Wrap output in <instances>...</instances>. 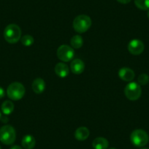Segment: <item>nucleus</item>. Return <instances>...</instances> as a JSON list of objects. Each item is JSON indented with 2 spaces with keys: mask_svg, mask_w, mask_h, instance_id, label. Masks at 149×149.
<instances>
[{
  "mask_svg": "<svg viewBox=\"0 0 149 149\" xmlns=\"http://www.w3.org/2000/svg\"><path fill=\"white\" fill-rule=\"evenodd\" d=\"M4 37L9 43H16L21 38V28L16 24H9L4 30Z\"/></svg>",
  "mask_w": 149,
  "mask_h": 149,
  "instance_id": "1",
  "label": "nucleus"
},
{
  "mask_svg": "<svg viewBox=\"0 0 149 149\" xmlns=\"http://www.w3.org/2000/svg\"><path fill=\"white\" fill-rule=\"evenodd\" d=\"M92 21L91 18L86 15H78L73 21L72 26L78 33H84L88 31L91 26Z\"/></svg>",
  "mask_w": 149,
  "mask_h": 149,
  "instance_id": "2",
  "label": "nucleus"
},
{
  "mask_svg": "<svg viewBox=\"0 0 149 149\" xmlns=\"http://www.w3.org/2000/svg\"><path fill=\"white\" fill-rule=\"evenodd\" d=\"M26 89L22 84L14 82L10 84L7 89V94L10 100L18 101L21 100L25 94Z\"/></svg>",
  "mask_w": 149,
  "mask_h": 149,
  "instance_id": "3",
  "label": "nucleus"
},
{
  "mask_svg": "<svg viewBox=\"0 0 149 149\" xmlns=\"http://www.w3.org/2000/svg\"><path fill=\"white\" fill-rule=\"evenodd\" d=\"M16 139V132L12 126L5 125L0 128V141L5 145H12Z\"/></svg>",
  "mask_w": 149,
  "mask_h": 149,
  "instance_id": "4",
  "label": "nucleus"
},
{
  "mask_svg": "<svg viewBox=\"0 0 149 149\" xmlns=\"http://www.w3.org/2000/svg\"><path fill=\"white\" fill-rule=\"evenodd\" d=\"M130 140L136 147L143 148L148 144L149 136L146 131L143 130H135L131 133Z\"/></svg>",
  "mask_w": 149,
  "mask_h": 149,
  "instance_id": "5",
  "label": "nucleus"
},
{
  "mask_svg": "<svg viewBox=\"0 0 149 149\" xmlns=\"http://www.w3.org/2000/svg\"><path fill=\"white\" fill-rule=\"evenodd\" d=\"M124 94L128 100L132 101L137 100L142 94V89L137 83L130 82L124 88Z\"/></svg>",
  "mask_w": 149,
  "mask_h": 149,
  "instance_id": "6",
  "label": "nucleus"
},
{
  "mask_svg": "<svg viewBox=\"0 0 149 149\" xmlns=\"http://www.w3.org/2000/svg\"><path fill=\"white\" fill-rule=\"evenodd\" d=\"M57 56L58 59L64 62L72 61L74 56V51L73 48L67 45H61L57 49Z\"/></svg>",
  "mask_w": 149,
  "mask_h": 149,
  "instance_id": "7",
  "label": "nucleus"
},
{
  "mask_svg": "<svg viewBox=\"0 0 149 149\" xmlns=\"http://www.w3.org/2000/svg\"><path fill=\"white\" fill-rule=\"evenodd\" d=\"M145 45L141 40L138 39H134L130 41L128 44V51L131 54L137 56L143 52Z\"/></svg>",
  "mask_w": 149,
  "mask_h": 149,
  "instance_id": "8",
  "label": "nucleus"
},
{
  "mask_svg": "<svg viewBox=\"0 0 149 149\" xmlns=\"http://www.w3.org/2000/svg\"><path fill=\"white\" fill-rule=\"evenodd\" d=\"M118 76L122 81L126 82H130L134 78V71L129 67H122L118 71Z\"/></svg>",
  "mask_w": 149,
  "mask_h": 149,
  "instance_id": "9",
  "label": "nucleus"
},
{
  "mask_svg": "<svg viewBox=\"0 0 149 149\" xmlns=\"http://www.w3.org/2000/svg\"><path fill=\"white\" fill-rule=\"evenodd\" d=\"M70 70L75 74H81L85 70V64L80 58H74L70 64Z\"/></svg>",
  "mask_w": 149,
  "mask_h": 149,
  "instance_id": "10",
  "label": "nucleus"
},
{
  "mask_svg": "<svg viewBox=\"0 0 149 149\" xmlns=\"http://www.w3.org/2000/svg\"><path fill=\"white\" fill-rule=\"evenodd\" d=\"M54 70H55V72L57 76L62 78L68 76L69 73H70L68 66L63 62H59L56 64Z\"/></svg>",
  "mask_w": 149,
  "mask_h": 149,
  "instance_id": "11",
  "label": "nucleus"
},
{
  "mask_svg": "<svg viewBox=\"0 0 149 149\" xmlns=\"http://www.w3.org/2000/svg\"><path fill=\"white\" fill-rule=\"evenodd\" d=\"M31 88L35 94H42L45 89V82L43 79L37 78L34 80L31 84Z\"/></svg>",
  "mask_w": 149,
  "mask_h": 149,
  "instance_id": "12",
  "label": "nucleus"
},
{
  "mask_svg": "<svg viewBox=\"0 0 149 149\" xmlns=\"http://www.w3.org/2000/svg\"><path fill=\"white\" fill-rule=\"evenodd\" d=\"M90 132L86 127H78L74 132V137L79 141H84L89 137Z\"/></svg>",
  "mask_w": 149,
  "mask_h": 149,
  "instance_id": "13",
  "label": "nucleus"
},
{
  "mask_svg": "<svg viewBox=\"0 0 149 149\" xmlns=\"http://www.w3.org/2000/svg\"><path fill=\"white\" fill-rule=\"evenodd\" d=\"M92 146L94 149H107L109 146V142L104 137H99L93 140Z\"/></svg>",
  "mask_w": 149,
  "mask_h": 149,
  "instance_id": "14",
  "label": "nucleus"
},
{
  "mask_svg": "<svg viewBox=\"0 0 149 149\" xmlns=\"http://www.w3.org/2000/svg\"><path fill=\"white\" fill-rule=\"evenodd\" d=\"M35 138L31 134L25 135L21 140L22 147L25 149H33L35 146Z\"/></svg>",
  "mask_w": 149,
  "mask_h": 149,
  "instance_id": "15",
  "label": "nucleus"
},
{
  "mask_svg": "<svg viewBox=\"0 0 149 149\" xmlns=\"http://www.w3.org/2000/svg\"><path fill=\"white\" fill-rule=\"evenodd\" d=\"M14 104L10 100H6L2 103V106H1V109L2 111L5 116H8L11 114L14 110Z\"/></svg>",
  "mask_w": 149,
  "mask_h": 149,
  "instance_id": "16",
  "label": "nucleus"
},
{
  "mask_svg": "<svg viewBox=\"0 0 149 149\" xmlns=\"http://www.w3.org/2000/svg\"><path fill=\"white\" fill-rule=\"evenodd\" d=\"M70 44H71L72 47L75 49H78L81 48L84 45V40L83 37L79 34L74 35L72 37L71 40H70Z\"/></svg>",
  "mask_w": 149,
  "mask_h": 149,
  "instance_id": "17",
  "label": "nucleus"
},
{
  "mask_svg": "<svg viewBox=\"0 0 149 149\" xmlns=\"http://www.w3.org/2000/svg\"><path fill=\"white\" fill-rule=\"evenodd\" d=\"M134 5L141 10H149V0H134Z\"/></svg>",
  "mask_w": 149,
  "mask_h": 149,
  "instance_id": "18",
  "label": "nucleus"
},
{
  "mask_svg": "<svg viewBox=\"0 0 149 149\" xmlns=\"http://www.w3.org/2000/svg\"><path fill=\"white\" fill-rule=\"evenodd\" d=\"M21 43L26 47H29L31 45H32V44L34 43V37L32 36L29 35V34H26V35H24L21 38Z\"/></svg>",
  "mask_w": 149,
  "mask_h": 149,
  "instance_id": "19",
  "label": "nucleus"
},
{
  "mask_svg": "<svg viewBox=\"0 0 149 149\" xmlns=\"http://www.w3.org/2000/svg\"><path fill=\"white\" fill-rule=\"evenodd\" d=\"M149 82V76L147 74H141L137 78V84L140 86H145Z\"/></svg>",
  "mask_w": 149,
  "mask_h": 149,
  "instance_id": "20",
  "label": "nucleus"
},
{
  "mask_svg": "<svg viewBox=\"0 0 149 149\" xmlns=\"http://www.w3.org/2000/svg\"><path fill=\"white\" fill-rule=\"evenodd\" d=\"M5 96V90L3 89V88L0 86V99L4 98V97Z\"/></svg>",
  "mask_w": 149,
  "mask_h": 149,
  "instance_id": "21",
  "label": "nucleus"
},
{
  "mask_svg": "<svg viewBox=\"0 0 149 149\" xmlns=\"http://www.w3.org/2000/svg\"><path fill=\"white\" fill-rule=\"evenodd\" d=\"M116 1L121 4H124V5H125V4H128L131 2V0H116Z\"/></svg>",
  "mask_w": 149,
  "mask_h": 149,
  "instance_id": "22",
  "label": "nucleus"
},
{
  "mask_svg": "<svg viewBox=\"0 0 149 149\" xmlns=\"http://www.w3.org/2000/svg\"><path fill=\"white\" fill-rule=\"evenodd\" d=\"M1 121H2L3 123H7L8 121V118L6 116H2V118H1Z\"/></svg>",
  "mask_w": 149,
  "mask_h": 149,
  "instance_id": "23",
  "label": "nucleus"
},
{
  "mask_svg": "<svg viewBox=\"0 0 149 149\" xmlns=\"http://www.w3.org/2000/svg\"><path fill=\"white\" fill-rule=\"evenodd\" d=\"M10 149H23V148L21 147V146L15 145V146H13L12 147L10 148Z\"/></svg>",
  "mask_w": 149,
  "mask_h": 149,
  "instance_id": "24",
  "label": "nucleus"
},
{
  "mask_svg": "<svg viewBox=\"0 0 149 149\" xmlns=\"http://www.w3.org/2000/svg\"><path fill=\"white\" fill-rule=\"evenodd\" d=\"M147 15H148V18H149V10H148V13H147Z\"/></svg>",
  "mask_w": 149,
  "mask_h": 149,
  "instance_id": "25",
  "label": "nucleus"
},
{
  "mask_svg": "<svg viewBox=\"0 0 149 149\" xmlns=\"http://www.w3.org/2000/svg\"><path fill=\"white\" fill-rule=\"evenodd\" d=\"M1 118H2V113H1V112H0V120H1Z\"/></svg>",
  "mask_w": 149,
  "mask_h": 149,
  "instance_id": "26",
  "label": "nucleus"
},
{
  "mask_svg": "<svg viewBox=\"0 0 149 149\" xmlns=\"http://www.w3.org/2000/svg\"><path fill=\"white\" fill-rule=\"evenodd\" d=\"M140 149H149V148H142Z\"/></svg>",
  "mask_w": 149,
  "mask_h": 149,
  "instance_id": "27",
  "label": "nucleus"
},
{
  "mask_svg": "<svg viewBox=\"0 0 149 149\" xmlns=\"http://www.w3.org/2000/svg\"><path fill=\"white\" fill-rule=\"evenodd\" d=\"M109 149H116V148H110Z\"/></svg>",
  "mask_w": 149,
  "mask_h": 149,
  "instance_id": "28",
  "label": "nucleus"
},
{
  "mask_svg": "<svg viewBox=\"0 0 149 149\" xmlns=\"http://www.w3.org/2000/svg\"><path fill=\"white\" fill-rule=\"evenodd\" d=\"M0 149H2V148H1V146H0Z\"/></svg>",
  "mask_w": 149,
  "mask_h": 149,
  "instance_id": "29",
  "label": "nucleus"
}]
</instances>
